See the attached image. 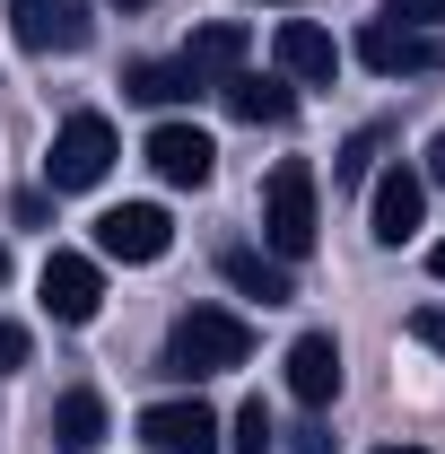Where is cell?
<instances>
[{"label":"cell","mask_w":445,"mask_h":454,"mask_svg":"<svg viewBox=\"0 0 445 454\" xmlns=\"http://www.w3.org/2000/svg\"><path fill=\"white\" fill-rule=\"evenodd\" d=\"M245 358H254L245 315H227V306H192V315H175V333H167V376L201 385V376H227V367H245Z\"/></svg>","instance_id":"cell-1"},{"label":"cell","mask_w":445,"mask_h":454,"mask_svg":"<svg viewBox=\"0 0 445 454\" xmlns=\"http://www.w3.org/2000/svg\"><path fill=\"white\" fill-rule=\"evenodd\" d=\"M315 236H324V219H315V167L306 158H279L271 184H262V245L279 262H306Z\"/></svg>","instance_id":"cell-2"},{"label":"cell","mask_w":445,"mask_h":454,"mask_svg":"<svg viewBox=\"0 0 445 454\" xmlns=\"http://www.w3.org/2000/svg\"><path fill=\"white\" fill-rule=\"evenodd\" d=\"M113 158H122V140H113V122H105V114H70V122L53 131L44 184H53V192H97Z\"/></svg>","instance_id":"cell-3"},{"label":"cell","mask_w":445,"mask_h":454,"mask_svg":"<svg viewBox=\"0 0 445 454\" xmlns=\"http://www.w3.org/2000/svg\"><path fill=\"white\" fill-rule=\"evenodd\" d=\"M9 35L18 53H88L97 0H9Z\"/></svg>","instance_id":"cell-4"},{"label":"cell","mask_w":445,"mask_h":454,"mask_svg":"<svg viewBox=\"0 0 445 454\" xmlns=\"http://www.w3.org/2000/svg\"><path fill=\"white\" fill-rule=\"evenodd\" d=\"M358 61H367L376 79L445 70V35H419V27H393V18H367V27H358Z\"/></svg>","instance_id":"cell-5"},{"label":"cell","mask_w":445,"mask_h":454,"mask_svg":"<svg viewBox=\"0 0 445 454\" xmlns=\"http://www.w3.org/2000/svg\"><path fill=\"white\" fill-rule=\"evenodd\" d=\"M149 167H158V184H175V192H201V184L219 175V140H210L201 122H158V131H149Z\"/></svg>","instance_id":"cell-6"},{"label":"cell","mask_w":445,"mask_h":454,"mask_svg":"<svg viewBox=\"0 0 445 454\" xmlns=\"http://www.w3.org/2000/svg\"><path fill=\"white\" fill-rule=\"evenodd\" d=\"M140 437H149V454H219V411L201 394L149 402V411H140Z\"/></svg>","instance_id":"cell-7"},{"label":"cell","mask_w":445,"mask_h":454,"mask_svg":"<svg viewBox=\"0 0 445 454\" xmlns=\"http://www.w3.org/2000/svg\"><path fill=\"white\" fill-rule=\"evenodd\" d=\"M167 245H175V227H167L158 201H122V210L97 219V254H105V262H158Z\"/></svg>","instance_id":"cell-8"},{"label":"cell","mask_w":445,"mask_h":454,"mask_svg":"<svg viewBox=\"0 0 445 454\" xmlns=\"http://www.w3.org/2000/svg\"><path fill=\"white\" fill-rule=\"evenodd\" d=\"M419 210H428V175L393 158V167L376 175V192H367V227H376V245H402V236H419Z\"/></svg>","instance_id":"cell-9"},{"label":"cell","mask_w":445,"mask_h":454,"mask_svg":"<svg viewBox=\"0 0 445 454\" xmlns=\"http://www.w3.org/2000/svg\"><path fill=\"white\" fill-rule=\"evenodd\" d=\"M35 288H44V315L53 324H97V306H105V271L88 254H53Z\"/></svg>","instance_id":"cell-10"},{"label":"cell","mask_w":445,"mask_h":454,"mask_svg":"<svg viewBox=\"0 0 445 454\" xmlns=\"http://www.w3.org/2000/svg\"><path fill=\"white\" fill-rule=\"evenodd\" d=\"M271 53H279V79H288V88H324V79L340 70V44L315 27V18H279Z\"/></svg>","instance_id":"cell-11"},{"label":"cell","mask_w":445,"mask_h":454,"mask_svg":"<svg viewBox=\"0 0 445 454\" xmlns=\"http://www.w3.org/2000/svg\"><path fill=\"white\" fill-rule=\"evenodd\" d=\"M288 394L306 402V411H324L340 394V340L332 333H297L288 340Z\"/></svg>","instance_id":"cell-12"},{"label":"cell","mask_w":445,"mask_h":454,"mask_svg":"<svg viewBox=\"0 0 445 454\" xmlns=\"http://www.w3.org/2000/svg\"><path fill=\"white\" fill-rule=\"evenodd\" d=\"M183 70H192V88H219L245 70V27L236 18H210V27H192V44H183Z\"/></svg>","instance_id":"cell-13"},{"label":"cell","mask_w":445,"mask_h":454,"mask_svg":"<svg viewBox=\"0 0 445 454\" xmlns=\"http://www.w3.org/2000/svg\"><path fill=\"white\" fill-rule=\"evenodd\" d=\"M219 271H227L236 297H262V306H288V297H297V271H288L279 254H254V245H227Z\"/></svg>","instance_id":"cell-14"},{"label":"cell","mask_w":445,"mask_h":454,"mask_svg":"<svg viewBox=\"0 0 445 454\" xmlns=\"http://www.w3.org/2000/svg\"><path fill=\"white\" fill-rule=\"evenodd\" d=\"M219 97H227V114H236V122H288V114H297V88H288V79H262V70H236V79H219Z\"/></svg>","instance_id":"cell-15"},{"label":"cell","mask_w":445,"mask_h":454,"mask_svg":"<svg viewBox=\"0 0 445 454\" xmlns=\"http://www.w3.org/2000/svg\"><path fill=\"white\" fill-rule=\"evenodd\" d=\"M53 446L61 454H97V446H105V402L88 394V385L53 402Z\"/></svg>","instance_id":"cell-16"},{"label":"cell","mask_w":445,"mask_h":454,"mask_svg":"<svg viewBox=\"0 0 445 454\" xmlns=\"http://www.w3.org/2000/svg\"><path fill=\"white\" fill-rule=\"evenodd\" d=\"M122 97H131V106H183V97H201V88H192L183 61H122Z\"/></svg>","instance_id":"cell-17"},{"label":"cell","mask_w":445,"mask_h":454,"mask_svg":"<svg viewBox=\"0 0 445 454\" xmlns=\"http://www.w3.org/2000/svg\"><path fill=\"white\" fill-rule=\"evenodd\" d=\"M376 149H385V122H367V131H358V140H349V149L332 158V184H340V192H358V184H367V167H376Z\"/></svg>","instance_id":"cell-18"},{"label":"cell","mask_w":445,"mask_h":454,"mask_svg":"<svg viewBox=\"0 0 445 454\" xmlns=\"http://www.w3.org/2000/svg\"><path fill=\"white\" fill-rule=\"evenodd\" d=\"M219 454H271V411H262V402H245V411H236V437H227Z\"/></svg>","instance_id":"cell-19"},{"label":"cell","mask_w":445,"mask_h":454,"mask_svg":"<svg viewBox=\"0 0 445 454\" xmlns=\"http://www.w3.org/2000/svg\"><path fill=\"white\" fill-rule=\"evenodd\" d=\"M393 27H419V35H445V0H385Z\"/></svg>","instance_id":"cell-20"},{"label":"cell","mask_w":445,"mask_h":454,"mask_svg":"<svg viewBox=\"0 0 445 454\" xmlns=\"http://www.w3.org/2000/svg\"><path fill=\"white\" fill-rule=\"evenodd\" d=\"M27 349H35L27 324H0V376H18V367H27Z\"/></svg>","instance_id":"cell-21"},{"label":"cell","mask_w":445,"mask_h":454,"mask_svg":"<svg viewBox=\"0 0 445 454\" xmlns=\"http://www.w3.org/2000/svg\"><path fill=\"white\" fill-rule=\"evenodd\" d=\"M410 340H428V349H445V306H419V315H410Z\"/></svg>","instance_id":"cell-22"},{"label":"cell","mask_w":445,"mask_h":454,"mask_svg":"<svg viewBox=\"0 0 445 454\" xmlns=\"http://www.w3.org/2000/svg\"><path fill=\"white\" fill-rule=\"evenodd\" d=\"M288 454H332V437H324V428H297V446Z\"/></svg>","instance_id":"cell-23"},{"label":"cell","mask_w":445,"mask_h":454,"mask_svg":"<svg viewBox=\"0 0 445 454\" xmlns=\"http://www.w3.org/2000/svg\"><path fill=\"white\" fill-rule=\"evenodd\" d=\"M428 184H437V192H445V131H437V140H428Z\"/></svg>","instance_id":"cell-24"},{"label":"cell","mask_w":445,"mask_h":454,"mask_svg":"<svg viewBox=\"0 0 445 454\" xmlns=\"http://www.w3.org/2000/svg\"><path fill=\"white\" fill-rule=\"evenodd\" d=\"M0 288H9V245H0Z\"/></svg>","instance_id":"cell-25"},{"label":"cell","mask_w":445,"mask_h":454,"mask_svg":"<svg viewBox=\"0 0 445 454\" xmlns=\"http://www.w3.org/2000/svg\"><path fill=\"white\" fill-rule=\"evenodd\" d=\"M428 262H437V280H445V245H437V254H428Z\"/></svg>","instance_id":"cell-26"},{"label":"cell","mask_w":445,"mask_h":454,"mask_svg":"<svg viewBox=\"0 0 445 454\" xmlns=\"http://www.w3.org/2000/svg\"><path fill=\"white\" fill-rule=\"evenodd\" d=\"M385 454H428V446H385Z\"/></svg>","instance_id":"cell-27"},{"label":"cell","mask_w":445,"mask_h":454,"mask_svg":"<svg viewBox=\"0 0 445 454\" xmlns=\"http://www.w3.org/2000/svg\"><path fill=\"white\" fill-rule=\"evenodd\" d=\"M113 9H149V0H113Z\"/></svg>","instance_id":"cell-28"}]
</instances>
